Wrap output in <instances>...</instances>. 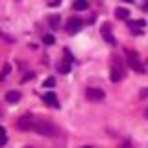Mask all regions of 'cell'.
<instances>
[{"label": "cell", "mask_w": 148, "mask_h": 148, "mask_svg": "<svg viewBox=\"0 0 148 148\" xmlns=\"http://www.w3.org/2000/svg\"><path fill=\"white\" fill-rule=\"evenodd\" d=\"M6 143H8V133H6V130L0 126V146H4Z\"/></svg>", "instance_id": "15"}, {"label": "cell", "mask_w": 148, "mask_h": 148, "mask_svg": "<svg viewBox=\"0 0 148 148\" xmlns=\"http://www.w3.org/2000/svg\"><path fill=\"white\" fill-rule=\"evenodd\" d=\"M126 2H135V0H126Z\"/></svg>", "instance_id": "25"}, {"label": "cell", "mask_w": 148, "mask_h": 148, "mask_svg": "<svg viewBox=\"0 0 148 148\" xmlns=\"http://www.w3.org/2000/svg\"><path fill=\"white\" fill-rule=\"evenodd\" d=\"M145 117H146V119H148V109H146V111H145Z\"/></svg>", "instance_id": "23"}, {"label": "cell", "mask_w": 148, "mask_h": 148, "mask_svg": "<svg viewBox=\"0 0 148 148\" xmlns=\"http://www.w3.org/2000/svg\"><path fill=\"white\" fill-rule=\"evenodd\" d=\"M6 100L9 102V104H15V102L21 100V92L18 91H8L6 92Z\"/></svg>", "instance_id": "9"}, {"label": "cell", "mask_w": 148, "mask_h": 148, "mask_svg": "<svg viewBox=\"0 0 148 148\" xmlns=\"http://www.w3.org/2000/svg\"><path fill=\"white\" fill-rule=\"evenodd\" d=\"M146 26V22L143 21H128V28L132 30V34H143V28Z\"/></svg>", "instance_id": "6"}, {"label": "cell", "mask_w": 148, "mask_h": 148, "mask_svg": "<svg viewBox=\"0 0 148 148\" xmlns=\"http://www.w3.org/2000/svg\"><path fill=\"white\" fill-rule=\"evenodd\" d=\"M124 78V72H122V69H119V67H111V82H120Z\"/></svg>", "instance_id": "8"}, {"label": "cell", "mask_w": 148, "mask_h": 148, "mask_svg": "<svg viewBox=\"0 0 148 148\" xmlns=\"http://www.w3.org/2000/svg\"><path fill=\"white\" fill-rule=\"evenodd\" d=\"M59 4H61V0H52V2H50V6L56 8V6H59Z\"/></svg>", "instance_id": "21"}, {"label": "cell", "mask_w": 148, "mask_h": 148, "mask_svg": "<svg viewBox=\"0 0 148 148\" xmlns=\"http://www.w3.org/2000/svg\"><path fill=\"white\" fill-rule=\"evenodd\" d=\"M32 78H34V72H28L26 76H24V82H26V80H32Z\"/></svg>", "instance_id": "22"}, {"label": "cell", "mask_w": 148, "mask_h": 148, "mask_svg": "<svg viewBox=\"0 0 148 148\" xmlns=\"http://www.w3.org/2000/svg\"><path fill=\"white\" fill-rule=\"evenodd\" d=\"M43 43H45V45H54V43H56V39H54V35H50V34H46V35L43 37Z\"/></svg>", "instance_id": "16"}, {"label": "cell", "mask_w": 148, "mask_h": 148, "mask_svg": "<svg viewBox=\"0 0 148 148\" xmlns=\"http://www.w3.org/2000/svg\"><path fill=\"white\" fill-rule=\"evenodd\" d=\"M102 37H104V41H108L109 45H115V37H113V34H111L109 24H104V26H102Z\"/></svg>", "instance_id": "7"}, {"label": "cell", "mask_w": 148, "mask_h": 148, "mask_svg": "<svg viewBox=\"0 0 148 148\" xmlns=\"http://www.w3.org/2000/svg\"><path fill=\"white\" fill-rule=\"evenodd\" d=\"M58 71L61 72V74H69V72H71V63H67V61H65V63H59L58 65Z\"/></svg>", "instance_id": "14"}, {"label": "cell", "mask_w": 148, "mask_h": 148, "mask_svg": "<svg viewBox=\"0 0 148 148\" xmlns=\"http://www.w3.org/2000/svg\"><path fill=\"white\" fill-rule=\"evenodd\" d=\"M126 54H128V65H130V69H133L135 72H141V74L146 71L145 65L141 63V59H139V56L135 52H130V50H128Z\"/></svg>", "instance_id": "2"}, {"label": "cell", "mask_w": 148, "mask_h": 148, "mask_svg": "<svg viewBox=\"0 0 148 148\" xmlns=\"http://www.w3.org/2000/svg\"><path fill=\"white\" fill-rule=\"evenodd\" d=\"M45 102H46V104H50V106H54V108H58V102H56V95H54V92H46V95H45V98H43Z\"/></svg>", "instance_id": "12"}, {"label": "cell", "mask_w": 148, "mask_h": 148, "mask_svg": "<svg viewBox=\"0 0 148 148\" xmlns=\"http://www.w3.org/2000/svg\"><path fill=\"white\" fill-rule=\"evenodd\" d=\"M146 4H148V0H146Z\"/></svg>", "instance_id": "26"}, {"label": "cell", "mask_w": 148, "mask_h": 148, "mask_svg": "<svg viewBox=\"0 0 148 148\" xmlns=\"http://www.w3.org/2000/svg\"><path fill=\"white\" fill-rule=\"evenodd\" d=\"M139 96H141V98H148V87H145V89H141V92H139Z\"/></svg>", "instance_id": "20"}, {"label": "cell", "mask_w": 148, "mask_h": 148, "mask_svg": "<svg viewBox=\"0 0 148 148\" xmlns=\"http://www.w3.org/2000/svg\"><path fill=\"white\" fill-rule=\"evenodd\" d=\"M85 95H87V98H89V100H104L106 92L102 91V89H96V87H89V89L85 91Z\"/></svg>", "instance_id": "4"}, {"label": "cell", "mask_w": 148, "mask_h": 148, "mask_svg": "<svg viewBox=\"0 0 148 148\" xmlns=\"http://www.w3.org/2000/svg\"><path fill=\"white\" fill-rule=\"evenodd\" d=\"M54 83H56V82H54V78H48V80H45L43 85H45V87H54Z\"/></svg>", "instance_id": "19"}, {"label": "cell", "mask_w": 148, "mask_h": 148, "mask_svg": "<svg viewBox=\"0 0 148 148\" xmlns=\"http://www.w3.org/2000/svg\"><path fill=\"white\" fill-rule=\"evenodd\" d=\"M9 71H11V67H9V65L6 63V65H4V69H2V74H0V80H4V78H6L8 74H9Z\"/></svg>", "instance_id": "17"}, {"label": "cell", "mask_w": 148, "mask_h": 148, "mask_svg": "<svg viewBox=\"0 0 148 148\" xmlns=\"http://www.w3.org/2000/svg\"><path fill=\"white\" fill-rule=\"evenodd\" d=\"M32 122H34V117H32V115H22V117L17 120V128L22 130V132H28V130H32Z\"/></svg>", "instance_id": "3"}, {"label": "cell", "mask_w": 148, "mask_h": 148, "mask_svg": "<svg viewBox=\"0 0 148 148\" xmlns=\"http://www.w3.org/2000/svg\"><path fill=\"white\" fill-rule=\"evenodd\" d=\"M128 15H130V11H128L126 8H117V9H115V17L120 18V21H126Z\"/></svg>", "instance_id": "10"}, {"label": "cell", "mask_w": 148, "mask_h": 148, "mask_svg": "<svg viewBox=\"0 0 148 148\" xmlns=\"http://www.w3.org/2000/svg\"><path fill=\"white\" fill-rule=\"evenodd\" d=\"M80 28H82V21H80L78 17L69 18V22H67V30H69V34H78V32H80Z\"/></svg>", "instance_id": "5"}, {"label": "cell", "mask_w": 148, "mask_h": 148, "mask_svg": "<svg viewBox=\"0 0 148 148\" xmlns=\"http://www.w3.org/2000/svg\"><path fill=\"white\" fill-rule=\"evenodd\" d=\"M32 130L39 135H46V137H56L59 133V130L54 126L50 120L46 119H35L34 117V122H32Z\"/></svg>", "instance_id": "1"}, {"label": "cell", "mask_w": 148, "mask_h": 148, "mask_svg": "<svg viewBox=\"0 0 148 148\" xmlns=\"http://www.w3.org/2000/svg\"><path fill=\"white\" fill-rule=\"evenodd\" d=\"M89 8V0H74V9L76 11H83Z\"/></svg>", "instance_id": "11"}, {"label": "cell", "mask_w": 148, "mask_h": 148, "mask_svg": "<svg viewBox=\"0 0 148 148\" xmlns=\"http://www.w3.org/2000/svg\"><path fill=\"white\" fill-rule=\"evenodd\" d=\"M63 54H65V58H67V59H65V61H67V63H72V61H74V58H72V54H71V52H69V50H67V48H65V50H63Z\"/></svg>", "instance_id": "18"}, {"label": "cell", "mask_w": 148, "mask_h": 148, "mask_svg": "<svg viewBox=\"0 0 148 148\" xmlns=\"http://www.w3.org/2000/svg\"><path fill=\"white\" fill-rule=\"evenodd\" d=\"M82 148H95V146H82Z\"/></svg>", "instance_id": "24"}, {"label": "cell", "mask_w": 148, "mask_h": 148, "mask_svg": "<svg viewBox=\"0 0 148 148\" xmlns=\"http://www.w3.org/2000/svg\"><path fill=\"white\" fill-rule=\"evenodd\" d=\"M48 22L52 28H59V22H61V18H59V15H50L48 17Z\"/></svg>", "instance_id": "13"}]
</instances>
